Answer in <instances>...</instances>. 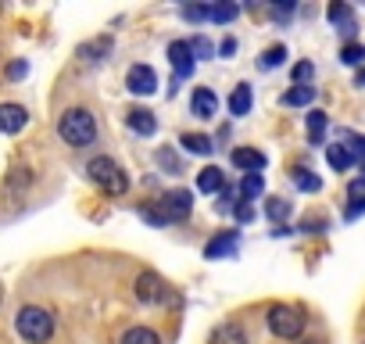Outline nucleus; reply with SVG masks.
I'll list each match as a JSON object with an SVG mask.
<instances>
[{"instance_id": "1", "label": "nucleus", "mask_w": 365, "mask_h": 344, "mask_svg": "<svg viewBox=\"0 0 365 344\" xmlns=\"http://www.w3.org/2000/svg\"><path fill=\"white\" fill-rule=\"evenodd\" d=\"M58 133L68 147H90L97 140V122L86 108H68L58 122Z\"/></svg>"}, {"instance_id": "2", "label": "nucleus", "mask_w": 365, "mask_h": 344, "mask_svg": "<svg viewBox=\"0 0 365 344\" xmlns=\"http://www.w3.org/2000/svg\"><path fill=\"white\" fill-rule=\"evenodd\" d=\"M15 330L22 333V340L29 344H47L54 337V315L40 305H26L19 315H15Z\"/></svg>"}, {"instance_id": "3", "label": "nucleus", "mask_w": 365, "mask_h": 344, "mask_svg": "<svg viewBox=\"0 0 365 344\" xmlns=\"http://www.w3.org/2000/svg\"><path fill=\"white\" fill-rule=\"evenodd\" d=\"M86 172H90V180H93L104 194H111V198H122V194L129 191V176L122 172V165H118L115 158H108V154L93 158V161L86 165Z\"/></svg>"}, {"instance_id": "4", "label": "nucleus", "mask_w": 365, "mask_h": 344, "mask_svg": "<svg viewBox=\"0 0 365 344\" xmlns=\"http://www.w3.org/2000/svg\"><path fill=\"white\" fill-rule=\"evenodd\" d=\"M269 330L276 337H283V340H297L301 330H304V315L297 308H290V305H272L269 308Z\"/></svg>"}, {"instance_id": "5", "label": "nucleus", "mask_w": 365, "mask_h": 344, "mask_svg": "<svg viewBox=\"0 0 365 344\" xmlns=\"http://www.w3.org/2000/svg\"><path fill=\"white\" fill-rule=\"evenodd\" d=\"M190 208H194V194L190 191H168L161 198V219L165 223H182L190 216Z\"/></svg>"}, {"instance_id": "6", "label": "nucleus", "mask_w": 365, "mask_h": 344, "mask_svg": "<svg viewBox=\"0 0 365 344\" xmlns=\"http://www.w3.org/2000/svg\"><path fill=\"white\" fill-rule=\"evenodd\" d=\"M136 298L147 301V305H161V301L168 298V283H165L158 273L143 269V273L136 276Z\"/></svg>"}, {"instance_id": "7", "label": "nucleus", "mask_w": 365, "mask_h": 344, "mask_svg": "<svg viewBox=\"0 0 365 344\" xmlns=\"http://www.w3.org/2000/svg\"><path fill=\"white\" fill-rule=\"evenodd\" d=\"M168 61H172V69H175L179 79L194 76V51H190L187 40H172V44H168Z\"/></svg>"}, {"instance_id": "8", "label": "nucleus", "mask_w": 365, "mask_h": 344, "mask_svg": "<svg viewBox=\"0 0 365 344\" xmlns=\"http://www.w3.org/2000/svg\"><path fill=\"white\" fill-rule=\"evenodd\" d=\"M125 86H129L133 93L147 97V93H154V90H158V76H154V69H150V65H133V69H129V76H125Z\"/></svg>"}, {"instance_id": "9", "label": "nucleus", "mask_w": 365, "mask_h": 344, "mask_svg": "<svg viewBox=\"0 0 365 344\" xmlns=\"http://www.w3.org/2000/svg\"><path fill=\"white\" fill-rule=\"evenodd\" d=\"M29 122V111L22 104H0V133H22Z\"/></svg>"}, {"instance_id": "10", "label": "nucleus", "mask_w": 365, "mask_h": 344, "mask_svg": "<svg viewBox=\"0 0 365 344\" xmlns=\"http://www.w3.org/2000/svg\"><path fill=\"white\" fill-rule=\"evenodd\" d=\"M190 111H194L197 118H215V111H219V97H215L208 86H197L194 97H190Z\"/></svg>"}, {"instance_id": "11", "label": "nucleus", "mask_w": 365, "mask_h": 344, "mask_svg": "<svg viewBox=\"0 0 365 344\" xmlns=\"http://www.w3.org/2000/svg\"><path fill=\"white\" fill-rule=\"evenodd\" d=\"M233 165L244 168V176H247V172H262L265 168V154L255 151V147H237L233 151Z\"/></svg>"}, {"instance_id": "12", "label": "nucleus", "mask_w": 365, "mask_h": 344, "mask_svg": "<svg viewBox=\"0 0 365 344\" xmlns=\"http://www.w3.org/2000/svg\"><path fill=\"white\" fill-rule=\"evenodd\" d=\"M326 19H329V22L347 36V40H351V36H354V29H358V26H354V15H351V8H347V4H329V8H326Z\"/></svg>"}, {"instance_id": "13", "label": "nucleus", "mask_w": 365, "mask_h": 344, "mask_svg": "<svg viewBox=\"0 0 365 344\" xmlns=\"http://www.w3.org/2000/svg\"><path fill=\"white\" fill-rule=\"evenodd\" d=\"M125 122H129V129L140 133V136H154V129H158V118H154V111H147V108H133Z\"/></svg>"}, {"instance_id": "14", "label": "nucleus", "mask_w": 365, "mask_h": 344, "mask_svg": "<svg viewBox=\"0 0 365 344\" xmlns=\"http://www.w3.org/2000/svg\"><path fill=\"white\" fill-rule=\"evenodd\" d=\"M326 161H329L336 172H347V168L354 165V151H351V143H329V147H326Z\"/></svg>"}, {"instance_id": "15", "label": "nucleus", "mask_w": 365, "mask_h": 344, "mask_svg": "<svg viewBox=\"0 0 365 344\" xmlns=\"http://www.w3.org/2000/svg\"><path fill=\"white\" fill-rule=\"evenodd\" d=\"M208 344H247V333H244L237 323H222V326L212 330Z\"/></svg>"}, {"instance_id": "16", "label": "nucleus", "mask_w": 365, "mask_h": 344, "mask_svg": "<svg viewBox=\"0 0 365 344\" xmlns=\"http://www.w3.org/2000/svg\"><path fill=\"white\" fill-rule=\"evenodd\" d=\"M222 187H226V176H222V168H215V165L201 168V176H197V191H201V194H219Z\"/></svg>"}, {"instance_id": "17", "label": "nucleus", "mask_w": 365, "mask_h": 344, "mask_svg": "<svg viewBox=\"0 0 365 344\" xmlns=\"http://www.w3.org/2000/svg\"><path fill=\"white\" fill-rule=\"evenodd\" d=\"M111 54V36H97V40H90V44H79V58L83 61H101V58H108Z\"/></svg>"}, {"instance_id": "18", "label": "nucleus", "mask_w": 365, "mask_h": 344, "mask_svg": "<svg viewBox=\"0 0 365 344\" xmlns=\"http://www.w3.org/2000/svg\"><path fill=\"white\" fill-rule=\"evenodd\" d=\"M237 251V230H230L226 237H215V241H208V248H205V258H226V255H233Z\"/></svg>"}, {"instance_id": "19", "label": "nucleus", "mask_w": 365, "mask_h": 344, "mask_svg": "<svg viewBox=\"0 0 365 344\" xmlns=\"http://www.w3.org/2000/svg\"><path fill=\"white\" fill-rule=\"evenodd\" d=\"M251 101H255V97H251V86L240 83V86L230 93V111H233V115H247V111H251Z\"/></svg>"}, {"instance_id": "20", "label": "nucleus", "mask_w": 365, "mask_h": 344, "mask_svg": "<svg viewBox=\"0 0 365 344\" xmlns=\"http://www.w3.org/2000/svg\"><path fill=\"white\" fill-rule=\"evenodd\" d=\"M118 344H161V337L150 330V326H133V330H125L122 333V340Z\"/></svg>"}, {"instance_id": "21", "label": "nucleus", "mask_w": 365, "mask_h": 344, "mask_svg": "<svg viewBox=\"0 0 365 344\" xmlns=\"http://www.w3.org/2000/svg\"><path fill=\"white\" fill-rule=\"evenodd\" d=\"M179 143H182V151H190V154H212V151H215V143H212L205 133H187Z\"/></svg>"}, {"instance_id": "22", "label": "nucleus", "mask_w": 365, "mask_h": 344, "mask_svg": "<svg viewBox=\"0 0 365 344\" xmlns=\"http://www.w3.org/2000/svg\"><path fill=\"white\" fill-rule=\"evenodd\" d=\"M312 97H315V86H294V90L283 93V104L287 108H301V104H312Z\"/></svg>"}, {"instance_id": "23", "label": "nucleus", "mask_w": 365, "mask_h": 344, "mask_svg": "<svg viewBox=\"0 0 365 344\" xmlns=\"http://www.w3.org/2000/svg\"><path fill=\"white\" fill-rule=\"evenodd\" d=\"M322 136H326V111H308V140L312 143H322Z\"/></svg>"}, {"instance_id": "24", "label": "nucleus", "mask_w": 365, "mask_h": 344, "mask_svg": "<svg viewBox=\"0 0 365 344\" xmlns=\"http://www.w3.org/2000/svg\"><path fill=\"white\" fill-rule=\"evenodd\" d=\"M262 172H247V176H244V183H240V198L244 201H251V198H258L262 194Z\"/></svg>"}, {"instance_id": "25", "label": "nucleus", "mask_w": 365, "mask_h": 344, "mask_svg": "<svg viewBox=\"0 0 365 344\" xmlns=\"http://www.w3.org/2000/svg\"><path fill=\"white\" fill-rule=\"evenodd\" d=\"M294 183H297L301 191H308V194H315V191L322 187V183H319V176H312V168H301V165L294 168Z\"/></svg>"}, {"instance_id": "26", "label": "nucleus", "mask_w": 365, "mask_h": 344, "mask_svg": "<svg viewBox=\"0 0 365 344\" xmlns=\"http://www.w3.org/2000/svg\"><path fill=\"white\" fill-rule=\"evenodd\" d=\"M237 15H240V8H237V4H215V8H208V19H212V22H219V26H222V22H233Z\"/></svg>"}, {"instance_id": "27", "label": "nucleus", "mask_w": 365, "mask_h": 344, "mask_svg": "<svg viewBox=\"0 0 365 344\" xmlns=\"http://www.w3.org/2000/svg\"><path fill=\"white\" fill-rule=\"evenodd\" d=\"M265 212H269V219H272V223L279 226V223H283V219L290 216V201H283V198H272V201L265 205Z\"/></svg>"}, {"instance_id": "28", "label": "nucleus", "mask_w": 365, "mask_h": 344, "mask_svg": "<svg viewBox=\"0 0 365 344\" xmlns=\"http://www.w3.org/2000/svg\"><path fill=\"white\" fill-rule=\"evenodd\" d=\"M340 61H344V65H361V61H365V47H361V44H344Z\"/></svg>"}, {"instance_id": "29", "label": "nucleus", "mask_w": 365, "mask_h": 344, "mask_svg": "<svg viewBox=\"0 0 365 344\" xmlns=\"http://www.w3.org/2000/svg\"><path fill=\"white\" fill-rule=\"evenodd\" d=\"M287 61V47L279 44V47H269L265 54H262V69H276V65H283Z\"/></svg>"}, {"instance_id": "30", "label": "nucleus", "mask_w": 365, "mask_h": 344, "mask_svg": "<svg viewBox=\"0 0 365 344\" xmlns=\"http://www.w3.org/2000/svg\"><path fill=\"white\" fill-rule=\"evenodd\" d=\"M312 76H315V65H312V61L294 65V86H308V83H312Z\"/></svg>"}, {"instance_id": "31", "label": "nucleus", "mask_w": 365, "mask_h": 344, "mask_svg": "<svg viewBox=\"0 0 365 344\" xmlns=\"http://www.w3.org/2000/svg\"><path fill=\"white\" fill-rule=\"evenodd\" d=\"M237 201H240V198H237V191H233V187H222V191H219V212H233V208H237Z\"/></svg>"}, {"instance_id": "32", "label": "nucleus", "mask_w": 365, "mask_h": 344, "mask_svg": "<svg viewBox=\"0 0 365 344\" xmlns=\"http://www.w3.org/2000/svg\"><path fill=\"white\" fill-rule=\"evenodd\" d=\"M190 51H194V58H212V54H215V47H212L205 36H194V40H190Z\"/></svg>"}, {"instance_id": "33", "label": "nucleus", "mask_w": 365, "mask_h": 344, "mask_svg": "<svg viewBox=\"0 0 365 344\" xmlns=\"http://www.w3.org/2000/svg\"><path fill=\"white\" fill-rule=\"evenodd\" d=\"M182 19H187V22H205V19H208V8H201V4H187V8H182Z\"/></svg>"}, {"instance_id": "34", "label": "nucleus", "mask_w": 365, "mask_h": 344, "mask_svg": "<svg viewBox=\"0 0 365 344\" xmlns=\"http://www.w3.org/2000/svg\"><path fill=\"white\" fill-rule=\"evenodd\" d=\"M233 216H237L240 223H251V219H255V208H251V201H244V198H240V201H237V208H233Z\"/></svg>"}, {"instance_id": "35", "label": "nucleus", "mask_w": 365, "mask_h": 344, "mask_svg": "<svg viewBox=\"0 0 365 344\" xmlns=\"http://www.w3.org/2000/svg\"><path fill=\"white\" fill-rule=\"evenodd\" d=\"M158 161H161V168L179 172V161H175V154H172V151H158Z\"/></svg>"}, {"instance_id": "36", "label": "nucleus", "mask_w": 365, "mask_h": 344, "mask_svg": "<svg viewBox=\"0 0 365 344\" xmlns=\"http://www.w3.org/2000/svg\"><path fill=\"white\" fill-rule=\"evenodd\" d=\"M26 72H29V65H26V61H15V65L8 69V76H11V79H22Z\"/></svg>"}, {"instance_id": "37", "label": "nucleus", "mask_w": 365, "mask_h": 344, "mask_svg": "<svg viewBox=\"0 0 365 344\" xmlns=\"http://www.w3.org/2000/svg\"><path fill=\"white\" fill-rule=\"evenodd\" d=\"M365 212V201H354L351 208H347V219H354V216H361Z\"/></svg>"}, {"instance_id": "38", "label": "nucleus", "mask_w": 365, "mask_h": 344, "mask_svg": "<svg viewBox=\"0 0 365 344\" xmlns=\"http://www.w3.org/2000/svg\"><path fill=\"white\" fill-rule=\"evenodd\" d=\"M354 86H365V69H361V72L354 76Z\"/></svg>"}]
</instances>
